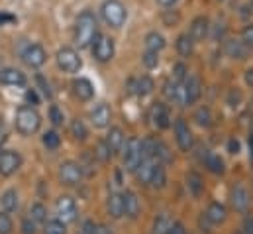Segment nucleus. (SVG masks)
Returning <instances> with one entry per match:
<instances>
[{
    "mask_svg": "<svg viewBox=\"0 0 253 234\" xmlns=\"http://www.w3.org/2000/svg\"><path fill=\"white\" fill-rule=\"evenodd\" d=\"M73 36H75V44L81 50L92 46L94 38L98 36V20H96V16L90 10H84V12H81L77 16Z\"/></svg>",
    "mask_w": 253,
    "mask_h": 234,
    "instance_id": "1",
    "label": "nucleus"
},
{
    "mask_svg": "<svg viewBox=\"0 0 253 234\" xmlns=\"http://www.w3.org/2000/svg\"><path fill=\"white\" fill-rule=\"evenodd\" d=\"M14 122H16V130H18L20 134L32 136V134H36V132L40 130V126H42V115H40L34 107L24 105V107L18 109Z\"/></svg>",
    "mask_w": 253,
    "mask_h": 234,
    "instance_id": "2",
    "label": "nucleus"
},
{
    "mask_svg": "<svg viewBox=\"0 0 253 234\" xmlns=\"http://www.w3.org/2000/svg\"><path fill=\"white\" fill-rule=\"evenodd\" d=\"M100 14L102 20L114 30H120L127 20V10L122 0H104L100 6Z\"/></svg>",
    "mask_w": 253,
    "mask_h": 234,
    "instance_id": "3",
    "label": "nucleus"
},
{
    "mask_svg": "<svg viewBox=\"0 0 253 234\" xmlns=\"http://www.w3.org/2000/svg\"><path fill=\"white\" fill-rule=\"evenodd\" d=\"M122 158H124V166H126V172H135L137 170V166L141 164V160H143V154H141V140H137V138H129L126 144H124V148H122Z\"/></svg>",
    "mask_w": 253,
    "mask_h": 234,
    "instance_id": "4",
    "label": "nucleus"
},
{
    "mask_svg": "<svg viewBox=\"0 0 253 234\" xmlns=\"http://www.w3.org/2000/svg\"><path fill=\"white\" fill-rule=\"evenodd\" d=\"M55 61H57V67L65 73H79L83 67V59L79 56V52L73 48H61L55 56Z\"/></svg>",
    "mask_w": 253,
    "mask_h": 234,
    "instance_id": "5",
    "label": "nucleus"
},
{
    "mask_svg": "<svg viewBox=\"0 0 253 234\" xmlns=\"http://www.w3.org/2000/svg\"><path fill=\"white\" fill-rule=\"evenodd\" d=\"M116 54V46H114V40L104 36V34H98L92 42V58L100 63H108L110 59L114 58Z\"/></svg>",
    "mask_w": 253,
    "mask_h": 234,
    "instance_id": "6",
    "label": "nucleus"
},
{
    "mask_svg": "<svg viewBox=\"0 0 253 234\" xmlns=\"http://www.w3.org/2000/svg\"><path fill=\"white\" fill-rule=\"evenodd\" d=\"M202 95V85L196 75H187L183 81V91H181V105H194Z\"/></svg>",
    "mask_w": 253,
    "mask_h": 234,
    "instance_id": "7",
    "label": "nucleus"
},
{
    "mask_svg": "<svg viewBox=\"0 0 253 234\" xmlns=\"http://www.w3.org/2000/svg\"><path fill=\"white\" fill-rule=\"evenodd\" d=\"M20 58H22V61H24L28 67L40 69L42 65H45L47 54H45V50H43L40 44H28V46L20 52Z\"/></svg>",
    "mask_w": 253,
    "mask_h": 234,
    "instance_id": "8",
    "label": "nucleus"
},
{
    "mask_svg": "<svg viewBox=\"0 0 253 234\" xmlns=\"http://www.w3.org/2000/svg\"><path fill=\"white\" fill-rule=\"evenodd\" d=\"M22 168V156L14 150H0V176L10 177Z\"/></svg>",
    "mask_w": 253,
    "mask_h": 234,
    "instance_id": "9",
    "label": "nucleus"
},
{
    "mask_svg": "<svg viewBox=\"0 0 253 234\" xmlns=\"http://www.w3.org/2000/svg\"><path fill=\"white\" fill-rule=\"evenodd\" d=\"M175 140H177V144H179V148L183 152H190L192 146H194L192 130L189 128V124H187L185 118H177L175 120Z\"/></svg>",
    "mask_w": 253,
    "mask_h": 234,
    "instance_id": "10",
    "label": "nucleus"
},
{
    "mask_svg": "<svg viewBox=\"0 0 253 234\" xmlns=\"http://www.w3.org/2000/svg\"><path fill=\"white\" fill-rule=\"evenodd\" d=\"M55 213H57V219L63 221L65 225L77 221V203H75V199L69 197V195L59 197L57 203H55Z\"/></svg>",
    "mask_w": 253,
    "mask_h": 234,
    "instance_id": "11",
    "label": "nucleus"
},
{
    "mask_svg": "<svg viewBox=\"0 0 253 234\" xmlns=\"http://www.w3.org/2000/svg\"><path fill=\"white\" fill-rule=\"evenodd\" d=\"M59 179L63 185H69V187H75L81 183L83 179V168L77 164V162H63L59 166Z\"/></svg>",
    "mask_w": 253,
    "mask_h": 234,
    "instance_id": "12",
    "label": "nucleus"
},
{
    "mask_svg": "<svg viewBox=\"0 0 253 234\" xmlns=\"http://www.w3.org/2000/svg\"><path fill=\"white\" fill-rule=\"evenodd\" d=\"M230 203H232V207H234L238 213H246V211L250 209V203H252L250 191H248L242 183H236V185L232 187V191H230Z\"/></svg>",
    "mask_w": 253,
    "mask_h": 234,
    "instance_id": "13",
    "label": "nucleus"
},
{
    "mask_svg": "<svg viewBox=\"0 0 253 234\" xmlns=\"http://www.w3.org/2000/svg\"><path fill=\"white\" fill-rule=\"evenodd\" d=\"M71 89H73V95L79 99V101H90L94 97V85L86 79V77H77L73 79L71 83Z\"/></svg>",
    "mask_w": 253,
    "mask_h": 234,
    "instance_id": "14",
    "label": "nucleus"
},
{
    "mask_svg": "<svg viewBox=\"0 0 253 234\" xmlns=\"http://www.w3.org/2000/svg\"><path fill=\"white\" fill-rule=\"evenodd\" d=\"M110 120H112V111L106 103H100L90 111V122L94 128H106L110 126Z\"/></svg>",
    "mask_w": 253,
    "mask_h": 234,
    "instance_id": "15",
    "label": "nucleus"
},
{
    "mask_svg": "<svg viewBox=\"0 0 253 234\" xmlns=\"http://www.w3.org/2000/svg\"><path fill=\"white\" fill-rule=\"evenodd\" d=\"M26 75L16 69V67H4L0 69V83L2 85H8V87H24L26 85Z\"/></svg>",
    "mask_w": 253,
    "mask_h": 234,
    "instance_id": "16",
    "label": "nucleus"
},
{
    "mask_svg": "<svg viewBox=\"0 0 253 234\" xmlns=\"http://www.w3.org/2000/svg\"><path fill=\"white\" fill-rule=\"evenodd\" d=\"M151 122L157 128H161V130L171 126V115H169L167 105H163V103H155L153 105V109H151Z\"/></svg>",
    "mask_w": 253,
    "mask_h": 234,
    "instance_id": "17",
    "label": "nucleus"
},
{
    "mask_svg": "<svg viewBox=\"0 0 253 234\" xmlns=\"http://www.w3.org/2000/svg\"><path fill=\"white\" fill-rule=\"evenodd\" d=\"M159 162H157V158H143L141 160V164L137 166V170L133 172L135 177L139 179V183H143V185H149V181H151V176H153V170H155V166H157Z\"/></svg>",
    "mask_w": 253,
    "mask_h": 234,
    "instance_id": "18",
    "label": "nucleus"
},
{
    "mask_svg": "<svg viewBox=\"0 0 253 234\" xmlns=\"http://www.w3.org/2000/svg\"><path fill=\"white\" fill-rule=\"evenodd\" d=\"M122 201H124V215H126L127 219H137L139 211H141L137 195L133 191H124L122 193Z\"/></svg>",
    "mask_w": 253,
    "mask_h": 234,
    "instance_id": "19",
    "label": "nucleus"
},
{
    "mask_svg": "<svg viewBox=\"0 0 253 234\" xmlns=\"http://www.w3.org/2000/svg\"><path fill=\"white\" fill-rule=\"evenodd\" d=\"M204 217H206V221L210 225H222L228 219V211H226V207L222 203H210L206 213H204Z\"/></svg>",
    "mask_w": 253,
    "mask_h": 234,
    "instance_id": "20",
    "label": "nucleus"
},
{
    "mask_svg": "<svg viewBox=\"0 0 253 234\" xmlns=\"http://www.w3.org/2000/svg\"><path fill=\"white\" fill-rule=\"evenodd\" d=\"M106 211L112 219H122L124 217V201H122V193H110L106 199Z\"/></svg>",
    "mask_w": 253,
    "mask_h": 234,
    "instance_id": "21",
    "label": "nucleus"
},
{
    "mask_svg": "<svg viewBox=\"0 0 253 234\" xmlns=\"http://www.w3.org/2000/svg\"><path fill=\"white\" fill-rule=\"evenodd\" d=\"M208 30H210V22H208V18L198 16V18H194V20H192L189 34L192 36V40H194V42H202V40L208 36Z\"/></svg>",
    "mask_w": 253,
    "mask_h": 234,
    "instance_id": "22",
    "label": "nucleus"
},
{
    "mask_svg": "<svg viewBox=\"0 0 253 234\" xmlns=\"http://www.w3.org/2000/svg\"><path fill=\"white\" fill-rule=\"evenodd\" d=\"M104 142L108 144V148L112 150V154H116V152H122V148L126 144V136H124V132L120 128H110L108 134H106V138H104Z\"/></svg>",
    "mask_w": 253,
    "mask_h": 234,
    "instance_id": "23",
    "label": "nucleus"
},
{
    "mask_svg": "<svg viewBox=\"0 0 253 234\" xmlns=\"http://www.w3.org/2000/svg\"><path fill=\"white\" fill-rule=\"evenodd\" d=\"M248 52H250V48L240 40H232V42H228L226 44V54H228V58L232 59H246L248 58Z\"/></svg>",
    "mask_w": 253,
    "mask_h": 234,
    "instance_id": "24",
    "label": "nucleus"
},
{
    "mask_svg": "<svg viewBox=\"0 0 253 234\" xmlns=\"http://www.w3.org/2000/svg\"><path fill=\"white\" fill-rule=\"evenodd\" d=\"M0 205H2L4 213H14V211H18L20 201H18V193H16V189H8V191H4L2 197H0Z\"/></svg>",
    "mask_w": 253,
    "mask_h": 234,
    "instance_id": "25",
    "label": "nucleus"
},
{
    "mask_svg": "<svg viewBox=\"0 0 253 234\" xmlns=\"http://www.w3.org/2000/svg\"><path fill=\"white\" fill-rule=\"evenodd\" d=\"M165 38L159 34V32H149L147 36H145V50L147 52H155V54H159L161 50H165Z\"/></svg>",
    "mask_w": 253,
    "mask_h": 234,
    "instance_id": "26",
    "label": "nucleus"
},
{
    "mask_svg": "<svg viewBox=\"0 0 253 234\" xmlns=\"http://www.w3.org/2000/svg\"><path fill=\"white\" fill-rule=\"evenodd\" d=\"M187 187H189L190 195L194 199H198L202 193H204V181H202V176L196 174V172H190L187 176Z\"/></svg>",
    "mask_w": 253,
    "mask_h": 234,
    "instance_id": "27",
    "label": "nucleus"
},
{
    "mask_svg": "<svg viewBox=\"0 0 253 234\" xmlns=\"http://www.w3.org/2000/svg\"><path fill=\"white\" fill-rule=\"evenodd\" d=\"M131 91H133L137 97H145V95H149V93L153 91V81H151V77L143 75V77L135 79V81L131 83Z\"/></svg>",
    "mask_w": 253,
    "mask_h": 234,
    "instance_id": "28",
    "label": "nucleus"
},
{
    "mask_svg": "<svg viewBox=\"0 0 253 234\" xmlns=\"http://www.w3.org/2000/svg\"><path fill=\"white\" fill-rule=\"evenodd\" d=\"M194 40H192V36L190 34H181L179 38H177V52L183 56V58H189L190 54L194 52Z\"/></svg>",
    "mask_w": 253,
    "mask_h": 234,
    "instance_id": "29",
    "label": "nucleus"
},
{
    "mask_svg": "<svg viewBox=\"0 0 253 234\" xmlns=\"http://www.w3.org/2000/svg\"><path fill=\"white\" fill-rule=\"evenodd\" d=\"M171 225H173V221H171L169 213H159L153 221V234H167Z\"/></svg>",
    "mask_w": 253,
    "mask_h": 234,
    "instance_id": "30",
    "label": "nucleus"
},
{
    "mask_svg": "<svg viewBox=\"0 0 253 234\" xmlns=\"http://www.w3.org/2000/svg\"><path fill=\"white\" fill-rule=\"evenodd\" d=\"M30 219L36 225H45V221H47V209L42 203H34L30 207Z\"/></svg>",
    "mask_w": 253,
    "mask_h": 234,
    "instance_id": "31",
    "label": "nucleus"
},
{
    "mask_svg": "<svg viewBox=\"0 0 253 234\" xmlns=\"http://www.w3.org/2000/svg\"><path fill=\"white\" fill-rule=\"evenodd\" d=\"M204 164H206V168H208L212 174H224V162H222L220 156H216V154L210 152V154H206Z\"/></svg>",
    "mask_w": 253,
    "mask_h": 234,
    "instance_id": "32",
    "label": "nucleus"
},
{
    "mask_svg": "<svg viewBox=\"0 0 253 234\" xmlns=\"http://www.w3.org/2000/svg\"><path fill=\"white\" fill-rule=\"evenodd\" d=\"M165 183H167V172H165V168H163V164L159 162L157 166H155V170H153V176H151V181H149V185H153V187H165Z\"/></svg>",
    "mask_w": 253,
    "mask_h": 234,
    "instance_id": "33",
    "label": "nucleus"
},
{
    "mask_svg": "<svg viewBox=\"0 0 253 234\" xmlns=\"http://www.w3.org/2000/svg\"><path fill=\"white\" fill-rule=\"evenodd\" d=\"M71 134H73V138L75 140H86V136H88V130H86V126H84V122L83 120H79V118H75L73 122H71Z\"/></svg>",
    "mask_w": 253,
    "mask_h": 234,
    "instance_id": "34",
    "label": "nucleus"
},
{
    "mask_svg": "<svg viewBox=\"0 0 253 234\" xmlns=\"http://www.w3.org/2000/svg\"><path fill=\"white\" fill-rule=\"evenodd\" d=\"M94 156L98 158V162H102V164H106L114 154H112V150L108 148V144L104 142V140H100L98 144H96V148H94Z\"/></svg>",
    "mask_w": 253,
    "mask_h": 234,
    "instance_id": "35",
    "label": "nucleus"
},
{
    "mask_svg": "<svg viewBox=\"0 0 253 234\" xmlns=\"http://www.w3.org/2000/svg\"><path fill=\"white\" fill-rule=\"evenodd\" d=\"M43 234H67V227H65L63 221H59V219H55V221H45Z\"/></svg>",
    "mask_w": 253,
    "mask_h": 234,
    "instance_id": "36",
    "label": "nucleus"
},
{
    "mask_svg": "<svg viewBox=\"0 0 253 234\" xmlns=\"http://www.w3.org/2000/svg\"><path fill=\"white\" fill-rule=\"evenodd\" d=\"M43 146H45L47 150H57V148L61 146V136H59L55 130L45 132V134H43Z\"/></svg>",
    "mask_w": 253,
    "mask_h": 234,
    "instance_id": "37",
    "label": "nucleus"
},
{
    "mask_svg": "<svg viewBox=\"0 0 253 234\" xmlns=\"http://www.w3.org/2000/svg\"><path fill=\"white\" fill-rule=\"evenodd\" d=\"M194 120H196L198 126H204V128L212 126V113H210V109H208V107L198 109L196 115H194Z\"/></svg>",
    "mask_w": 253,
    "mask_h": 234,
    "instance_id": "38",
    "label": "nucleus"
},
{
    "mask_svg": "<svg viewBox=\"0 0 253 234\" xmlns=\"http://www.w3.org/2000/svg\"><path fill=\"white\" fill-rule=\"evenodd\" d=\"M12 229H14V223L8 217V213H0V234H10Z\"/></svg>",
    "mask_w": 253,
    "mask_h": 234,
    "instance_id": "39",
    "label": "nucleus"
},
{
    "mask_svg": "<svg viewBox=\"0 0 253 234\" xmlns=\"http://www.w3.org/2000/svg\"><path fill=\"white\" fill-rule=\"evenodd\" d=\"M157 63H159V54L145 50V54H143V65L147 69H153V67H157Z\"/></svg>",
    "mask_w": 253,
    "mask_h": 234,
    "instance_id": "40",
    "label": "nucleus"
},
{
    "mask_svg": "<svg viewBox=\"0 0 253 234\" xmlns=\"http://www.w3.org/2000/svg\"><path fill=\"white\" fill-rule=\"evenodd\" d=\"M49 118H51V122L55 126H61L65 122V115L59 111V107H55V105H51V109H49Z\"/></svg>",
    "mask_w": 253,
    "mask_h": 234,
    "instance_id": "41",
    "label": "nucleus"
},
{
    "mask_svg": "<svg viewBox=\"0 0 253 234\" xmlns=\"http://www.w3.org/2000/svg\"><path fill=\"white\" fill-rule=\"evenodd\" d=\"M242 42H244L248 48L253 50V24H248V26L244 28V32H242Z\"/></svg>",
    "mask_w": 253,
    "mask_h": 234,
    "instance_id": "42",
    "label": "nucleus"
},
{
    "mask_svg": "<svg viewBox=\"0 0 253 234\" xmlns=\"http://www.w3.org/2000/svg\"><path fill=\"white\" fill-rule=\"evenodd\" d=\"M185 77H187V67L183 65V63H177L175 67H173V79H177V81H185Z\"/></svg>",
    "mask_w": 253,
    "mask_h": 234,
    "instance_id": "43",
    "label": "nucleus"
},
{
    "mask_svg": "<svg viewBox=\"0 0 253 234\" xmlns=\"http://www.w3.org/2000/svg\"><path fill=\"white\" fill-rule=\"evenodd\" d=\"M22 233L24 234H36V223L32 219H26L22 223Z\"/></svg>",
    "mask_w": 253,
    "mask_h": 234,
    "instance_id": "44",
    "label": "nucleus"
},
{
    "mask_svg": "<svg viewBox=\"0 0 253 234\" xmlns=\"http://www.w3.org/2000/svg\"><path fill=\"white\" fill-rule=\"evenodd\" d=\"M26 101H28L30 105H38V103H40V97H38L36 89H28V91H26Z\"/></svg>",
    "mask_w": 253,
    "mask_h": 234,
    "instance_id": "45",
    "label": "nucleus"
},
{
    "mask_svg": "<svg viewBox=\"0 0 253 234\" xmlns=\"http://www.w3.org/2000/svg\"><path fill=\"white\" fill-rule=\"evenodd\" d=\"M96 223L94 221H86L84 225H83V234H96Z\"/></svg>",
    "mask_w": 253,
    "mask_h": 234,
    "instance_id": "46",
    "label": "nucleus"
},
{
    "mask_svg": "<svg viewBox=\"0 0 253 234\" xmlns=\"http://www.w3.org/2000/svg\"><path fill=\"white\" fill-rule=\"evenodd\" d=\"M167 234H187V231H185L183 223H173V225H171V229H169V233H167Z\"/></svg>",
    "mask_w": 253,
    "mask_h": 234,
    "instance_id": "47",
    "label": "nucleus"
},
{
    "mask_svg": "<svg viewBox=\"0 0 253 234\" xmlns=\"http://www.w3.org/2000/svg\"><path fill=\"white\" fill-rule=\"evenodd\" d=\"M10 22H16V16H12V14H8V12H0V26L10 24Z\"/></svg>",
    "mask_w": 253,
    "mask_h": 234,
    "instance_id": "48",
    "label": "nucleus"
},
{
    "mask_svg": "<svg viewBox=\"0 0 253 234\" xmlns=\"http://www.w3.org/2000/svg\"><path fill=\"white\" fill-rule=\"evenodd\" d=\"M244 234H253V217H248L244 221Z\"/></svg>",
    "mask_w": 253,
    "mask_h": 234,
    "instance_id": "49",
    "label": "nucleus"
},
{
    "mask_svg": "<svg viewBox=\"0 0 253 234\" xmlns=\"http://www.w3.org/2000/svg\"><path fill=\"white\" fill-rule=\"evenodd\" d=\"M6 140H8V130H6V124L0 120V146H2Z\"/></svg>",
    "mask_w": 253,
    "mask_h": 234,
    "instance_id": "50",
    "label": "nucleus"
},
{
    "mask_svg": "<svg viewBox=\"0 0 253 234\" xmlns=\"http://www.w3.org/2000/svg\"><path fill=\"white\" fill-rule=\"evenodd\" d=\"M38 81L42 83V89H43V95H45V97H51V91H49V85H47V83L43 81V77H38Z\"/></svg>",
    "mask_w": 253,
    "mask_h": 234,
    "instance_id": "51",
    "label": "nucleus"
},
{
    "mask_svg": "<svg viewBox=\"0 0 253 234\" xmlns=\"http://www.w3.org/2000/svg\"><path fill=\"white\" fill-rule=\"evenodd\" d=\"M96 234H112V231L108 227H104V225H98L96 227Z\"/></svg>",
    "mask_w": 253,
    "mask_h": 234,
    "instance_id": "52",
    "label": "nucleus"
},
{
    "mask_svg": "<svg viewBox=\"0 0 253 234\" xmlns=\"http://www.w3.org/2000/svg\"><path fill=\"white\" fill-rule=\"evenodd\" d=\"M246 83H248L250 87H253V69H248V71H246Z\"/></svg>",
    "mask_w": 253,
    "mask_h": 234,
    "instance_id": "53",
    "label": "nucleus"
},
{
    "mask_svg": "<svg viewBox=\"0 0 253 234\" xmlns=\"http://www.w3.org/2000/svg\"><path fill=\"white\" fill-rule=\"evenodd\" d=\"M238 150H240V144L236 140H230V152L232 154H238Z\"/></svg>",
    "mask_w": 253,
    "mask_h": 234,
    "instance_id": "54",
    "label": "nucleus"
},
{
    "mask_svg": "<svg viewBox=\"0 0 253 234\" xmlns=\"http://www.w3.org/2000/svg\"><path fill=\"white\" fill-rule=\"evenodd\" d=\"M157 2H159L161 6H173V4L177 2V0H157Z\"/></svg>",
    "mask_w": 253,
    "mask_h": 234,
    "instance_id": "55",
    "label": "nucleus"
},
{
    "mask_svg": "<svg viewBox=\"0 0 253 234\" xmlns=\"http://www.w3.org/2000/svg\"><path fill=\"white\" fill-rule=\"evenodd\" d=\"M250 160H252L253 164V134L250 136Z\"/></svg>",
    "mask_w": 253,
    "mask_h": 234,
    "instance_id": "56",
    "label": "nucleus"
},
{
    "mask_svg": "<svg viewBox=\"0 0 253 234\" xmlns=\"http://www.w3.org/2000/svg\"><path fill=\"white\" fill-rule=\"evenodd\" d=\"M236 234H244V233H236Z\"/></svg>",
    "mask_w": 253,
    "mask_h": 234,
    "instance_id": "57",
    "label": "nucleus"
},
{
    "mask_svg": "<svg viewBox=\"0 0 253 234\" xmlns=\"http://www.w3.org/2000/svg\"><path fill=\"white\" fill-rule=\"evenodd\" d=\"M81 234H83V233H81Z\"/></svg>",
    "mask_w": 253,
    "mask_h": 234,
    "instance_id": "58",
    "label": "nucleus"
}]
</instances>
